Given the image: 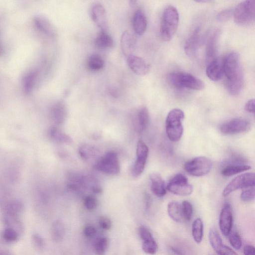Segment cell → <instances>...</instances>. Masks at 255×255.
<instances>
[{
    "label": "cell",
    "mask_w": 255,
    "mask_h": 255,
    "mask_svg": "<svg viewBox=\"0 0 255 255\" xmlns=\"http://www.w3.org/2000/svg\"><path fill=\"white\" fill-rule=\"evenodd\" d=\"M223 66L228 92L231 95H238L243 88L244 76L238 53L227 54L223 60Z\"/></svg>",
    "instance_id": "obj_1"
},
{
    "label": "cell",
    "mask_w": 255,
    "mask_h": 255,
    "mask_svg": "<svg viewBox=\"0 0 255 255\" xmlns=\"http://www.w3.org/2000/svg\"><path fill=\"white\" fill-rule=\"evenodd\" d=\"M179 21V15L176 8L167 6L164 10L160 24V35L165 41H170L175 34Z\"/></svg>",
    "instance_id": "obj_2"
},
{
    "label": "cell",
    "mask_w": 255,
    "mask_h": 255,
    "mask_svg": "<svg viewBox=\"0 0 255 255\" xmlns=\"http://www.w3.org/2000/svg\"><path fill=\"white\" fill-rule=\"evenodd\" d=\"M166 79L171 86L177 89L201 90L205 87V84L202 80L187 72H171L167 75Z\"/></svg>",
    "instance_id": "obj_3"
},
{
    "label": "cell",
    "mask_w": 255,
    "mask_h": 255,
    "mask_svg": "<svg viewBox=\"0 0 255 255\" xmlns=\"http://www.w3.org/2000/svg\"><path fill=\"white\" fill-rule=\"evenodd\" d=\"M184 118L183 111L173 109L168 114L165 122L166 132L168 138L172 141H177L181 137L183 127L182 122Z\"/></svg>",
    "instance_id": "obj_4"
},
{
    "label": "cell",
    "mask_w": 255,
    "mask_h": 255,
    "mask_svg": "<svg viewBox=\"0 0 255 255\" xmlns=\"http://www.w3.org/2000/svg\"><path fill=\"white\" fill-rule=\"evenodd\" d=\"M235 22L247 25L255 22V0H245L240 3L233 12Z\"/></svg>",
    "instance_id": "obj_5"
},
{
    "label": "cell",
    "mask_w": 255,
    "mask_h": 255,
    "mask_svg": "<svg viewBox=\"0 0 255 255\" xmlns=\"http://www.w3.org/2000/svg\"><path fill=\"white\" fill-rule=\"evenodd\" d=\"M96 169L107 175H115L120 172V165L116 152L110 151L106 153L97 162Z\"/></svg>",
    "instance_id": "obj_6"
},
{
    "label": "cell",
    "mask_w": 255,
    "mask_h": 255,
    "mask_svg": "<svg viewBox=\"0 0 255 255\" xmlns=\"http://www.w3.org/2000/svg\"><path fill=\"white\" fill-rule=\"evenodd\" d=\"M212 166L211 160L204 156H198L186 162L185 170L194 176H202L208 173Z\"/></svg>",
    "instance_id": "obj_7"
},
{
    "label": "cell",
    "mask_w": 255,
    "mask_h": 255,
    "mask_svg": "<svg viewBox=\"0 0 255 255\" xmlns=\"http://www.w3.org/2000/svg\"><path fill=\"white\" fill-rule=\"evenodd\" d=\"M166 188L173 194L184 196L190 195L193 190L187 177L181 173L176 174L170 179Z\"/></svg>",
    "instance_id": "obj_8"
},
{
    "label": "cell",
    "mask_w": 255,
    "mask_h": 255,
    "mask_svg": "<svg viewBox=\"0 0 255 255\" xmlns=\"http://www.w3.org/2000/svg\"><path fill=\"white\" fill-rule=\"evenodd\" d=\"M252 186H255V173L242 174L234 178L227 185L223 192V196L226 197L237 189Z\"/></svg>",
    "instance_id": "obj_9"
},
{
    "label": "cell",
    "mask_w": 255,
    "mask_h": 255,
    "mask_svg": "<svg viewBox=\"0 0 255 255\" xmlns=\"http://www.w3.org/2000/svg\"><path fill=\"white\" fill-rule=\"evenodd\" d=\"M251 128L250 123L243 118H234L223 124L220 128L222 133L235 134L246 132Z\"/></svg>",
    "instance_id": "obj_10"
},
{
    "label": "cell",
    "mask_w": 255,
    "mask_h": 255,
    "mask_svg": "<svg viewBox=\"0 0 255 255\" xmlns=\"http://www.w3.org/2000/svg\"><path fill=\"white\" fill-rule=\"evenodd\" d=\"M90 14L92 20L101 31H106L108 22L104 6L100 2H93L90 7Z\"/></svg>",
    "instance_id": "obj_11"
},
{
    "label": "cell",
    "mask_w": 255,
    "mask_h": 255,
    "mask_svg": "<svg viewBox=\"0 0 255 255\" xmlns=\"http://www.w3.org/2000/svg\"><path fill=\"white\" fill-rule=\"evenodd\" d=\"M136 153V159L132 169V174L135 177L143 172L148 154V148L141 140L137 142Z\"/></svg>",
    "instance_id": "obj_12"
},
{
    "label": "cell",
    "mask_w": 255,
    "mask_h": 255,
    "mask_svg": "<svg viewBox=\"0 0 255 255\" xmlns=\"http://www.w3.org/2000/svg\"><path fill=\"white\" fill-rule=\"evenodd\" d=\"M138 232L142 240V251L147 254H155L157 251L158 246L151 232L143 225L139 227Z\"/></svg>",
    "instance_id": "obj_13"
},
{
    "label": "cell",
    "mask_w": 255,
    "mask_h": 255,
    "mask_svg": "<svg viewBox=\"0 0 255 255\" xmlns=\"http://www.w3.org/2000/svg\"><path fill=\"white\" fill-rule=\"evenodd\" d=\"M232 208L228 203L224 204L219 217V224L220 230L225 236H228L231 232L233 225Z\"/></svg>",
    "instance_id": "obj_14"
},
{
    "label": "cell",
    "mask_w": 255,
    "mask_h": 255,
    "mask_svg": "<svg viewBox=\"0 0 255 255\" xmlns=\"http://www.w3.org/2000/svg\"><path fill=\"white\" fill-rule=\"evenodd\" d=\"M202 42V35L199 28H196L186 40L184 51L186 54L190 57L194 56Z\"/></svg>",
    "instance_id": "obj_15"
},
{
    "label": "cell",
    "mask_w": 255,
    "mask_h": 255,
    "mask_svg": "<svg viewBox=\"0 0 255 255\" xmlns=\"http://www.w3.org/2000/svg\"><path fill=\"white\" fill-rule=\"evenodd\" d=\"M127 62L129 68L136 75H145L150 71L149 65L140 57L131 55L127 57Z\"/></svg>",
    "instance_id": "obj_16"
},
{
    "label": "cell",
    "mask_w": 255,
    "mask_h": 255,
    "mask_svg": "<svg viewBox=\"0 0 255 255\" xmlns=\"http://www.w3.org/2000/svg\"><path fill=\"white\" fill-rule=\"evenodd\" d=\"M33 22L37 29L45 34L51 37L57 35L55 27L46 16L36 15L33 18Z\"/></svg>",
    "instance_id": "obj_17"
},
{
    "label": "cell",
    "mask_w": 255,
    "mask_h": 255,
    "mask_svg": "<svg viewBox=\"0 0 255 255\" xmlns=\"http://www.w3.org/2000/svg\"><path fill=\"white\" fill-rule=\"evenodd\" d=\"M219 31L213 30L207 36L206 44V59L207 64L216 58V46Z\"/></svg>",
    "instance_id": "obj_18"
},
{
    "label": "cell",
    "mask_w": 255,
    "mask_h": 255,
    "mask_svg": "<svg viewBox=\"0 0 255 255\" xmlns=\"http://www.w3.org/2000/svg\"><path fill=\"white\" fill-rule=\"evenodd\" d=\"M206 73L210 80L214 81L220 80L224 75L223 61L217 58L214 59L207 64Z\"/></svg>",
    "instance_id": "obj_19"
},
{
    "label": "cell",
    "mask_w": 255,
    "mask_h": 255,
    "mask_svg": "<svg viewBox=\"0 0 255 255\" xmlns=\"http://www.w3.org/2000/svg\"><path fill=\"white\" fill-rule=\"evenodd\" d=\"M121 48L123 54L128 57L132 55L136 45V40L133 35L126 30L122 34L121 39Z\"/></svg>",
    "instance_id": "obj_20"
},
{
    "label": "cell",
    "mask_w": 255,
    "mask_h": 255,
    "mask_svg": "<svg viewBox=\"0 0 255 255\" xmlns=\"http://www.w3.org/2000/svg\"><path fill=\"white\" fill-rule=\"evenodd\" d=\"M67 113V108L65 104L63 102L59 101L52 106L50 111V117L55 124L59 125L64 122Z\"/></svg>",
    "instance_id": "obj_21"
},
{
    "label": "cell",
    "mask_w": 255,
    "mask_h": 255,
    "mask_svg": "<svg viewBox=\"0 0 255 255\" xmlns=\"http://www.w3.org/2000/svg\"><path fill=\"white\" fill-rule=\"evenodd\" d=\"M147 24V19L144 12L141 9L136 10L132 19L134 32L139 35H142L146 29Z\"/></svg>",
    "instance_id": "obj_22"
},
{
    "label": "cell",
    "mask_w": 255,
    "mask_h": 255,
    "mask_svg": "<svg viewBox=\"0 0 255 255\" xmlns=\"http://www.w3.org/2000/svg\"><path fill=\"white\" fill-rule=\"evenodd\" d=\"M150 189L156 196L161 197L166 194V190L164 180L158 173H152L150 176Z\"/></svg>",
    "instance_id": "obj_23"
},
{
    "label": "cell",
    "mask_w": 255,
    "mask_h": 255,
    "mask_svg": "<svg viewBox=\"0 0 255 255\" xmlns=\"http://www.w3.org/2000/svg\"><path fill=\"white\" fill-rule=\"evenodd\" d=\"M38 72L36 70H32L27 72L22 79V87L23 92L26 94H30L33 90L36 82Z\"/></svg>",
    "instance_id": "obj_24"
},
{
    "label": "cell",
    "mask_w": 255,
    "mask_h": 255,
    "mask_svg": "<svg viewBox=\"0 0 255 255\" xmlns=\"http://www.w3.org/2000/svg\"><path fill=\"white\" fill-rule=\"evenodd\" d=\"M136 127L139 132L144 130L149 122V114L146 107L141 108L138 111L136 116Z\"/></svg>",
    "instance_id": "obj_25"
},
{
    "label": "cell",
    "mask_w": 255,
    "mask_h": 255,
    "mask_svg": "<svg viewBox=\"0 0 255 255\" xmlns=\"http://www.w3.org/2000/svg\"><path fill=\"white\" fill-rule=\"evenodd\" d=\"M167 212L170 218L176 222H181L183 218L182 206L177 202L171 201L169 203Z\"/></svg>",
    "instance_id": "obj_26"
},
{
    "label": "cell",
    "mask_w": 255,
    "mask_h": 255,
    "mask_svg": "<svg viewBox=\"0 0 255 255\" xmlns=\"http://www.w3.org/2000/svg\"><path fill=\"white\" fill-rule=\"evenodd\" d=\"M94 43L99 48H110L113 45V40L107 31H101L96 37Z\"/></svg>",
    "instance_id": "obj_27"
},
{
    "label": "cell",
    "mask_w": 255,
    "mask_h": 255,
    "mask_svg": "<svg viewBox=\"0 0 255 255\" xmlns=\"http://www.w3.org/2000/svg\"><path fill=\"white\" fill-rule=\"evenodd\" d=\"M65 227L63 223L59 220L53 223L51 226V234L52 239L56 242L61 241L65 235Z\"/></svg>",
    "instance_id": "obj_28"
},
{
    "label": "cell",
    "mask_w": 255,
    "mask_h": 255,
    "mask_svg": "<svg viewBox=\"0 0 255 255\" xmlns=\"http://www.w3.org/2000/svg\"><path fill=\"white\" fill-rule=\"evenodd\" d=\"M192 234L195 242L200 243L203 237V224L200 218L195 219L192 226Z\"/></svg>",
    "instance_id": "obj_29"
},
{
    "label": "cell",
    "mask_w": 255,
    "mask_h": 255,
    "mask_svg": "<svg viewBox=\"0 0 255 255\" xmlns=\"http://www.w3.org/2000/svg\"><path fill=\"white\" fill-rule=\"evenodd\" d=\"M88 68L94 71L101 70L104 66V61L99 54H93L90 55L87 62Z\"/></svg>",
    "instance_id": "obj_30"
},
{
    "label": "cell",
    "mask_w": 255,
    "mask_h": 255,
    "mask_svg": "<svg viewBox=\"0 0 255 255\" xmlns=\"http://www.w3.org/2000/svg\"><path fill=\"white\" fill-rule=\"evenodd\" d=\"M251 168L250 165L247 164L228 165L222 169L221 173L225 176H230L249 170Z\"/></svg>",
    "instance_id": "obj_31"
},
{
    "label": "cell",
    "mask_w": 255,
    "mask_h": 255,
    "mask_svg": "<svg viewBox=\"0 0 255 255\" xmlns=\"http://www.w3.org/2000/svg\"><path fill=\"white\" fill-rule=\"evenodd\" d=\"M49 135L50 137L56 142L69 143L72 141L70 136L56 127H52L50 129Z\"/></svg>",
    "instance_id": "obj_32"
},
{
    "label": "cell",
    "mask_w": 255,
    "mask_h": 255,
    "mask_svg": "<svg viewBox=\"0 0 255 255\" xmlns=\"http://www.w3.org/2000/svg\"><path fill=\"white\" fill-rule=\"evenodd\" d=\"M209 240L211 246L216 251L222 244V240L216 229H211L209 233Z\"/></svg>",
    "instance_id": "obj_33"
},
{
    "label": "cell",
    "mask_w": 255,
    "mask_h": 255,
    "mask_svg": "<svg viewBox=\"0 0 255 255\" xmlns=\"http://www.w3.org/2000/svg\"><path fill=\"white\" fill-rule=\"evenodd\" d=\"M109 239L104 237L98 238L95 244V251L97 255H105L109 246Z\"/></svg>",
    "instance_id": "obj_34"
},
{
    "label": "cell",
    "mask_w": 255,
    "mask_h": 255,
    "mask_svg": "<svg viewBox=\"0 0 255 255\" xmlns=\"http://www.w3.org/2000/svg\"><path fill=\"white\" fill-rule=\"evenodd\" d=\"M19 233L15 229L7 227L5 228L2 233L3 239L7 242H14L16 241L19 238Z\"/></svg>",
    "instance_id": "obj_35"
},
{
    "label": "cell",
    "mask_w": 255,
    "mask_h": 255,
    "mask_svg": "<svg viewBox=\"0 0 255 255\" xmlns=\"http://www.w3.org/2000/svg\"><path fill=\"white\" fill-rule=\"evenodd\" d=\"M243 189L240 196L242 201L250 202L255 199V186H249Z\"/></svg>",
    "instance_id": "obj_36"
},
{
    "label": "cell",
    "mask_w": 255,
    "mask_h": 255,
    "mask_svg": "<svg viewBox=\"0 0 255 255\" xmlns=\"http://www.w3.org/2000/svg\"><path fill=\"white\" fill-rule=\"evenodd\" d=\"M229 239L232 246L236 250H239L242 245L241 238L236 231L231 232L229 235Z\"/></svg>",
    "instance_id": "obj_37"
},
{
    "label": "cell",
    "mask_w": 255,
    "mask_h": 255,
    "mask_svg": "<svg viewBox=\"0 0 255 255\" xmlns=\"http://www.w3.org/2000/svg\"><path fill=\"white\" fill-rule=\"evenodd\" d=\"M181 206L183 217L186 221H190L193 214V208L191 204L188 201H184Z\"/></svg>",
    "instance_id": "obj_38"
},
{
    "label": "cell",
    "mask_w": 255,
    "mask_h": 255,
    "mask_svg": "<svg viewBox=\"0 0 255 255\" xmlns=\"http://www.w3.org/2000/svg\"><path fill=\"white\" fill-rule=\"evenodd\" d=\"M97 199L92 195H89L84 199V205L85 208L89 211L95 209L97 205Z\"/></svg>",
    "instance_id": "obj_39"
},
{
    "label": "cell",
    "mask_w": 255,
    "mask_h": 255,
    "mask_svg": "<svg viewBox=\"0 0 255 255\" xmlns=\"http://www.w3.org/2000/svg\"><path fill=\"white\" fill-rule=\"evenodd\" d=\"M234 11L231 9H226L220 11L217 15V20L220 22H224L230 18L233 15Z\"/></svg>",
    "instance_id": "obj_40"
},
{
    "label": "cell",
    "mask_w": 255,
    "mask_h": 255,
    "mask_svg": "<svg viewBox=\"0 0 255 255\" xmlns=\"http://www.w3.org/2000/svg\"><path fill=\"white\" fill-rule=\"evenodd\" d=\"M219 255H238L229 247L222 244L216 251Z\"/></svg>",
    "instance_id": "obj_41"
},
{
    "label": "cell",
    "mask_w": 255,
    "mask_h": 255,
    "mask_svg": "<svg viewBox=\"0 0 255 255\" xmlns=\"http://www.w3.org/2000/svg\"><path fill=\"white\" fill-rule=\"evenodd\" d=\"M99 224L101 228L106 231L110 230L112 227L111 220L106 216H102L100 218Z\"/></svg>",
    "instance_id": "obj_42"
},
{
    "label": "cell",
    "mask_w": 255,
    "mask_h": 255,
    "mask_svg": "<svg viewBox=\"0 0 255 255\" xmlns=\"http://www.w3.org/2000/svg\"><path fill=\"white\" fill-rule=\"evenodd\" d=\"M97 232L96 228L92 225H87L83 229L84 235L88 238H91L95 236Z\"/></svg>",
    "instance_id": "obj_43"
},
{
    "label": "cell",
    "mask_w": 255,
    "mask_h": 255,
    "mask_svg": "<svg viewBox=\"0 0 255 255\" xmlns=\"http://www.w3.org/2000/svg\"><path fill=\"white\" fill-rule=\"evenodd\" d=\"M32 241L34 246L39 249L43 248L44 241L43 239L39 235L34 234L32 236Z\"/></svg>",
    "instance_id": "obj_44"
},
{
    "label": "cell",
    "mask_w": 255,
    "mask_h": 255,
    "mask_svg": "<svg viewBox=\"0 0 255 255\" xmlns=\"http://www.w3.org/2000/svg\"><path fill=\"white\" fill-rule=\"evenodd\" d=\"M244 255H255V247L252 245H246L244 247Z\"/></svg>",
    "instance_id": "obj_45"
},
{
    "label": "cell",
    "mask_w": 255,
    "mask_h": 255,
    "mask_svg": "<svg viewBox=\"0 0 255 255\" xmlns=\"http://www.w3.org/2000/svg\"><path fill=\"white\" fill-rule=\"evenodd\" d=\"M170 249L173 253H174L176 255H184L180 250L175 247H171Z\"/></svg>",
    "instance_id": "obj_46"
},
{
    "label": "cell",
    "mask_w": 255,
    "mask_h": 255,
    "mask_svg": "<svg viewBox=\"0 0 255 255\" xmlns=\"http://www.w3.org/2000/svg\"><path fill=\"white\" fill-rule=\"evenodd\" d=\"M0 255H12L11 254L7 251H3L0 253Z\"/></svg>",
    "instance_id": "obj_47"
},
{
    "label": "cell",
    "mask_w": 255,
    "mask_h": 255,
    "mask_svg": "<svg viewBox=\"0 0 255 255\" xmlns=\"http://www.w3.org/2000/svg\"><path fill=\"white\" fill-rule=\"evenodd\" d=\"M137 2V1H135V0H131V1H129V3H130V5H131V6H134V5H135V3Z\"/></svg>",
    "instance_id": "obj_48"
},
{
    "label": "cell",
    "mask_w": 255,
    "mask_h": 255,
    "mask_svg": "<svg viewBox=\"0 0 255 255\" xmlns=\"http://www.w3.org/2000/svg\"></svg>",
    "instance_id": "obj_49"
}]
</instances>
